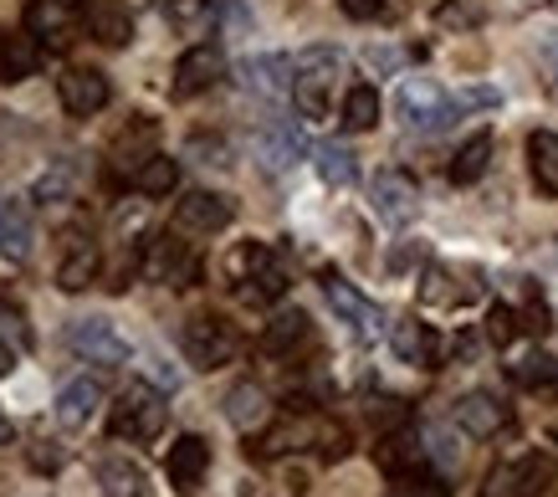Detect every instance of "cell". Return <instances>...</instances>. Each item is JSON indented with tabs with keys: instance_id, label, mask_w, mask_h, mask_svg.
I'll list each match as a JSON object with an SVG mask.
<instances>
[{
	"instance_id": "32",
	"label": "cell",
	"mask_w": 558,
	"mask_h": 497,
	"mask_svg": "<svg viewBox=\"0 0 558 497\" xmlns=\"http://www.w3.org/2000/svg\"><path fill=\"white\" fill-rule=\"evenodd\" d=\"M32 221H26V210L11 206V201H0V257L5 262H26L32 257Z\"/></svg>"
},
{
	"instance_id": "10",
	"label": "cell",
	"mask_w": 558,
	"mask_h": 497,
	"mask_svg": "<svg viewBox=\"0 0 558 497\" xmlns=\"http://www.w3.org/2000/svg\"><path fill=\"white\" fill-rule=\"evenodd\" d=\"M205 472H210V441H205V436H195V431L174 436L170 451H165V477H170L174 493L190 497L205 482Z\"/></svg>"
},
{
	"instance_id": "2",
	"label": "cell",
	"mask_w": 558,
	"mask_h": 497,
	"mask_svg": "<svg viewBox=\"0 0 558 497\" xmlns=\"http://www.w3.org/2000/svg\"><path fill=\"white\" fill-rule=\"evenodd\" d=\"M165 415H170L165 390L149 385V379H134V385L113 400V411H108V436H113V441H129V446H144L165 431Z\"/></svg>"
},
{
	"instance_id": "12",
	"label": "cell",
	"mask_w": 558,
	"mask_h": 497,
	"mask_svg": "<svg viewBox=\"0 0 558 497\" xmlns=\"http://www.w3.org/2000/svg\"><path fill=\"white\" fill-rule=\"evenodd\" d=\"M26 32L47 52H68L72 32H77V0H32L26 5Z\"/></svg>"
},
{
	"instance_id": "51",
	"label": "cell",
	"mask_w": 558,
	"mask_h": 497,
	"mask_svg": "<svg viewBox=\"0 0 558 497\" xmlns=\"http://www.w3.org/2000/svg\"><path fill=\"white\" fill-rule=\"evenodd\" d=\"M0 41H5V36H0Z\"/></svg>"
},
{
	"instance_id": "8",
	"label": "cell",
	"mask_w": 558,
	"mask_h": 497,
	"mask_svg": "<svg viewBox=\"0 0 558 497\" xmlns=\"http://www.w3.org/2000/svg\"><path fill=\"white\" fill-rule=\"evenodd\" d=\"M323 298H328V308L339 313L359 339H379V334H385V313H379V303H369V298H364L354 282H343L339 272L323 277Z\"/></svg>"
},
{
	"instance_id": "6",
	"label": "cell",
	"mask_w": 558,
	"mask_h": 497,
	"mask_svg": "<svg viewBox=\"0 0 558 497\" xmlns=\"http://www.w3.org/2000/svg\"><path fill=\"white\" fill-rule=\"evenodd\" d=\"M138 267H144L149 282H165V288H190L201 277V262L190 252V241H180V237H154Z\"/></svg>"
},
{
	"instance_id": "46",
	"label": "cell",
	"mask_w": 558,
	"mask_h": 497,
	"mask_svg": "<svg viewBox=\"0 0 558 497\" xmlns=\"http://www.w3.org/2000/svg\"><path fill=\"white\" fill-rule=\"evenodd\" d=\"M497 104H502V93H497V87H461L457 93L461 113H472V108H497Z\"/></svg>"
},
{
	"instance_id": "21",
	"label": "cell",
	"mask_w": 558,
	"mask_h": 497,
	"mask_svg": "<svg viewBox=\"0 0 558 497\" xmlns=\"http://www.w3.org/2000/svg\"><path fill=\"white\" fill-rule=\"evenodd\" d=\"M102 405V385L98 379H72V385H62V395H57V421L68 431H83L93 415H98Z\"/></svg>"
},
{
	"instance_id": "25",
	"label": "cell",
	"mask_w": 558,
	"mask_h": 497,
	"mask_svg": "<svg viewBox=\"0 0 558 497\" xmlns=\"http://www.w3.org/2000/svg\"><path fill=\"white\" fill-rule=\"evenodd\" d=\"M98 487H102V497H149L144 466L129 462V457H108V462H98Z\"/></svg>"
},
{
	"instance_id": "9",
	"label": "cell",
	"mask_w": 558,
	"mask_h": 497,
	"mask_svg": "<svg viewBox=\"0 0 558 497\" xmlns=\"http://www.w3.org/2000/svg\"><path fill=\"white\" fill-rule=\"evenodd\" d=\"M226 77V52H220L216 41H195L190 52H180V62H174V83L170 93L174 98H201V93H210V87Z\"/></svg>"
},
{
	"instance_id": "50",
	"label": "cell",
	"mask_w": 558,
	"mask_h": 497,
	"mask_svg": "<svg viewBox=\"0 0 558 497\" xmlns=\"http://www.w3.org/2000/svg\"><path fill=\"white\" fill-rule=\"evenodd\" d=\"M548 390H554V395H558V369H554V385H548Z\"/></svg>"
},
{
	"instance_id": "45",
	"label": "cell",
	"mask_w": 558,
	"mask_h": 497,
	"mask_svg": "<svg viewBox=\"0 0 558 497\" xmlns=\"http://www.w3.org/2000/svg\"><path fill=\"white\" fill-rule=\"evenodd\" d=\"M364 68H369L374 77H395V72L405 68V52H395V47H369V52H364Z\"/></svg>"
},
{
	"instance_id": "28",
	"label": "cell",
	"mask_w": 558,
	"mask_h": 497,
	"mask_svg": "<svg viewBox=\"0 0 558 497\" xmlns=\"http://www.w3.org/2000/svg\"><path fill=\"white\" fill-rule=\"evenodd\" d=\"M527 170H533V185L558 201V134H548V129L527 134Z\"/></svg>"
},
{
	"instance_id": "17",
	"label": "cell",
	"mask_w": 558,
	"mask_h": 497,
	"mask_svg": "<svg viewBox=\"0 0 558 497\" xmlns=\"http://www.w3.org/2000/svg\"><path fill=\"white\" fill-rule=\"evenodd\" d=\"M543 482H548V457H518L487 477V497H538Z\"/></svg>"
},
{
	"instance_id": "13",
	"label": "cell",
	"mask_w": 558,
	"mask_h": 497,
	"mask_svg": "<svg viewBox=\"0 0 558 497\" xmlns=\"http://www.w3.org/2000/svg\"><path fill=\"white\" fill-rule=\"evenodd\" d=\"M57 93H62V108H68L72 119H93L113 98V87H108V77L98 68H68L57 77Z\"/></svg>"
},
{
	"instance_id": "49",
	"label": "cell",
	"mask_w": 558,
	"mask_h": 497,
	"mask_svg": "<svg viewBox=\"0 0 558 497\" xmlns=\"http://www.w3.org/2000/svg\"><path fill=\"white\" fill-rule=\"evenodd\" d=\"M11 436H16V431H11V421H0V446H11Z\"/></svg>"
},
{
	"instance_id": "4",
	"label": "cell",
	"mask_w": 558,
	"mask_h": 497,
	"mask_svg": "<svg viewBox=\"0 0 558 497\" xmlns=\"http://www.w3.org/2000/svg\"><path fill=\"white\" fill-rule=\"evenodd\" d=\"M180 349H185V360L195 364V369H220V364L236 360L241 349V334L226 318H190L185 334H180Z\"/></svg>"
},
{
	"instance_id": "26",
	"label": "cell",
	"mask_w": 558,
	"mask_h": 497,
	"mask_svg": "<svg viewBox=\"0 0 558 497\" xmlns=\"http://www.w3.org/2000/svg\"><path fill=\"white\" fill-rule=\"evenodd\" d=\"M472 298H476V282H461L457 288V272H451V267H425L421 303H430V308H461V303H472Z\"/></svg>"
},
{
	"instance_id": "35",
	"label": "cell",
	"mask_w": 558,
	"mask_h": 497,
	"mask_svg": "<svg viewBox=\"0 0 558 497\" xmlns=\"http://www.w3.org/2000/svg\"><path fill=\"white\" fill-rule=\"evenodd\" d=\"M134 190L138 195H149V201H165V195L180 190V165H174L170 155H154L149 165L134 174Z\"/></svg>"
},
{
	"instance_id": "41",
	"label": "cell",
	"mask_w": 558,
	"mask_h": 497,
	"mask_svg": "<svg viewBox=\"0 0 558 497\" xmlns=\"http://www.w3.org/2000/svg\"><path fill=\"white\" fill-rule=\"evenodd\" d=\"M425 457L440 466V472H451V466L461 462V451H457V441H451V431H425Z\"/></svg>"
},
{
	"instance_id": "1",
	"label": "cell",
	"mask_w": 558,
	"mask_h": 497,
	"mask_svg": "<svg viewBox=\"0 0 558 497\" xmlns=\"http://www.w3.org/2000/svg\"><path fill=\"white\" fill-rule=\"evenodd\" d=\"M339 77H343L339 47H303L292 57V104L303 108V119H328Z\"/></svg>"
},
{
	"instance_id": "24",
	"label": "cell",
	"mask_w": 558,
	"mask_h": 497,
	"mask_svg": "<svg viewBox=\"0 0 558 497\" xmlns=\"http://www.w3.org/2000/svg\"><path fill=\"white\" fill-rule=\"evenodd\" d=\"M154 123H144L138 119L134 129H123L119 134V144H113V174H129V185H134V174L144 170V165H149L154 159Z\"/></svg>"
},
{
	"instance_id": "23",
	"label": "cell",
	"mask_w": 558,
	"mask_h": 497,
	"mask_svg": "<svg viewBox=\"0 0 558 497\" xmlns=\"http://www.w3.org/2000/svg\"><path fill=\"white\" fill-rule=\"evenodd\" d=\"M256 155H262V165H267L271 174H282L303 159V134H298L292 123H271V129L256 134Z\"/></svg>"
},
{
	"instance_id": "48",
	"label": "cell",
	"mask_w": 558,
	"mask_h": 497,
	"mask_svg": "<svg viewBox=\"0 0 558 497\" xmlns=\"http://www.w3.org/2000/svg\"><path fill=\"white\" fill-rule=\"evenodd\" d=\"M11 369H16V349H11V343L0 339V379L11 375Z\"/></svg>"
},
{
	"instance_id": "34",
	"label": "cell",
	"mask_w": 558,
	"mask_h": 497,
	"mask_svg": "<svg viewBox=\"0 0 558 497\" xmlns=\"http://www.w3.org/2000/svg\"><path fill=\"white\" fill-rule=\"evenodd\" d=\"M307 441H323V431L313 426V421H282V426H271V431H262V457H282V451H298V446H307Z\"/></svg>"
},
{
	"instance_id": "29",
	"label": "cell",
	"mask_w": 558,
	"mask_h": 497,
	"mask_svg": "<svg viewBox=\"0 0 558 497\" xmlns=\"http://www.w3.org/2000/svg\"><path fill=\"white\" fill-rule=\"evenodd\" d=\"M313 165H318L323 185H333V190H349L359 180V155L349 149V144H333V138L313 149Z\"/></svg>"
},
{
	"instance_id": "19",
	"label": "cell",
	"mask_w": 558,
	"mask_h": 497,
	"mask_svg": "<svg viewBox=\"0 0 558 497\" xmlns=\"http://www.w3.org/2000/svg\"><path fill=\"white\" fill-rule=\"evenodd\" d=\"M83 21H87V36L102 41V47H129L134 41V16H129V5H119V0H93L83 11Z\"/></svg>"
},
{
	"instance_id": "22",
	"label": "cell",
	"mask_w": 558,
	"mask_h": 497,
	"mask_svg": "<svg viewBox=\"0 0 558 497\" xmlns=\"http://www.w3.org/2000/svg\"><path fill=\"white\" fill-rule=\"evenodd\" d=\"M226 421L236 431H262L271 421V400L262 385H252V379H241V385H231V395H226Z\"/></svg>"
},
{
	"instance_id": "16",
	"label": "cell",
	"mask_w": 558,
	"mask_h": 497,
	"mask_svg": "<svg viewBox=\"0 0 558 497\" xmlns=\"http://www.w3.org/2000/svg\"><path fill=\"white\" fill-rule=\"evenodd\" d=\"M389 349H395L405 364H421V369H436V360H440V339L430 334V324L415 318V313L389 324Z\"/></svg>"
},
{
	"instance_id": "37",
	"label": "cell",
	"mask_w": 558,
	"mask_h": 497,
	"mask_svg": "<svg viewBox=\"0 0 558 497\" xmlns=\"http://www.w3.org/2000/svg\"><path fill=\"white\" fill-rule=\"evenodd\" d=\"M241 303H277V298H282V292H288V272H282V267H277V262H271L267 272H256V277H246V282H241Z\"/></svg>"
},
{
	"instance_id": "40",
	"label": "cell",
	"mask_w": 558,
	"mask_h": 497,
	"mask_svg": "<svg viewBox=\"0 0 558 497\" xmlns=\"http://www.w3.org/2000/svg\"><path fill=\"white\" fill-rule=\"evenodd\" d=\"M271 246H262V241H246V246H236V252H231V277H236V282H246V277H256V272H267L271 267Z\"/></svg>"
},
{
	"instance_id": "30",
	"label": "cell",
	"mask_w": 558,
	"mask_h": 497,
	"mask_svg": "<svg viewBox=\"0 0 558 497\" xmlns=\"http://www.w3.org/2000/svg\"><path fill=\"white\" fill-rule=\"evenodd\" d=\"M487 165H492V134L487 129H476L466 144L457 149V159H451V185H476L482 174H487Z\"/></svg>"
},
{
	"instance_id": "18",
	"label": "cell",
	"mask_w": 558,
	"mask_h": 497,
	"mask_svg": "<svg viewBox=\"0 0 558 497\" xmlns=\"http://www.w3.org/2000/svg\"><path fill=\"white\" fill-rule=\"evenodd\" d=\"M374 462H379V472H385L389 482L400 477H415V472H425V441H415L410 431H389L385 441H379V451H374Z\"/></svg>"
},
{
	"instance_id": "20",
	"label": "cell",
	"mask_w": 558,
	"mask_h": 497,
	"mask_svg": "<svg viewBox=\"0 0 558 497\" xmlns=\"http://www.w3.org/2000/svg\"><path fill=\"white\" fill-rule=\"evenodd\" d=\"M77 180H83V165H77V155H57L47 170L36 174L32 201H36V206H62V201H72Z\"/></svg>"
},
{
	"instance_id": "15",
	"label": "cell",
	"mask_w": 558,
	"mask_h": 497,
	"mask_svg": "<svg viewBox=\"0 0 558 497\" xmlns=\"http://www.w3.org/2000/svg\"><path fill=\"white\" fill-rule=\"evenodd\" d=\"M241 83H246V93H256V98L282 104V98H292V57H282V52L246 57V62H241Z\"/></svg>"
},
{
	"instance_id": "5",
	"label": "cell",
	"mask_w": 558,
	"mask_h": 497,
	"mask_svg": "<svg viewBox=\"0 0 558 497\" xmlns=\"http://www.w3.org/2000/svg\"><path fill=\"white\" fill-rule=\"evenodd\" d=\"M68 349L87 364H129V339L108 318H72Z\"/></svg>"
},
{
	"instance_id": "44",
	"label": "cell",
	"mask_w": 558,
	"mask_h": 497,
	"mask_svg": "<svg viewBox=\"0 0 558 497\" xmlns=\"http://www.w3.org/2000/svg\"><path fill=\"white\" fill-rule=\"evenodd\" d=\"M395 497H451V493H446V482H440V477H425V472H415V477H400V482H395Z\"/></svg>"
},
{
	"instance_id": "31",
	"label": "cell",
	"mask_w": 558,
	"mask_h": 497,
	"mask_svg": "<svg viewBox=\"0 0 558 497\" xmlns=\"http://www.w3.org/2000/svg\"><path fill=\"white\" fill-rule=\"evenodd\" d=\"M307 334H313V324H307V313L303 308H288V313H277L267 324V334H262V349L267 354H292V349H303Z\"/></svg>"
},
{
	"instance_id": "43",
	"label": "cell",
	"mask_w": 558,
	"mask_h": 497,
	"mask_svg": "<svg viewBox=\"0 0 558 497\" xmlns=\"http://www.w3.org/2000/svg\"><path fill=\"white\" fill-rule=\"evenodd\" d=\"M349 21H395V0H339Z\"/></svg>"
},
{
	"instance_id": "14",
	"label": "cell",
	"mask_w": 558,
	"mask_h": 497,
	"mask_svg": "<svg viewBox=\"0 0 558 497\" xmlns=\"http://www.w3.org/2000/svg\"><path fill=\"white\" fill-rule=\"evenodd\" d=\"M451 421H457L472 441H487V436H497V431L508 426V405L487 390H466L457 405H451Z\"/></svg>"
},
{
	"instance_id": "47",
	"label": "cell",
	"mask_w": 558,
	"mask_h": 497,
	"mask_svg": "<svg viewBox=\"0 0 558 497\" xmlns=\"http://www.w3.org/2000/svg\"><path fill=\"white\" fill-rule=\"evenodd\" d=\"M538 57H543V68H548V77L558 83V36H548V41H543Z\"/></svg>"
},
{
	"instance_id": "38",
	"label": "cell",
	"mask_w": 558,
	"mask_h": 497,
	"mask_svg": "<svg viewBox=\"0 0 558 497\" xmlns=\"http://www.w3.org/2000/svg\"><path fill=\"white\" fill-rule=\"evenodd\" d=\"M554 369H558L554 354H543V349H533L527 360L512 364V379H518V385H527V390H548V385H554Z\"/></svg>"
},
{
	"instance_id": "39",
	"label": "cell",
	"mask_w": 558,
	"mask_h": 497,
	"mask_svg": "<svg viewBox=\"0 0 558 497\" xmlns=\"http://www.w3.org/2000/svg\"><path fill=\"white\" fill-rule=\"evenodd\" d=\"M523 313L512 308V303H492L487 308V339L497 343V349H508L512 339H518V334H523Z\"/></svg>"
},
{
	"instance_id": "3",
	"label": "cell",
	"mask_w": 558,
	"mask_h": 497,
	"mask_svg": "<svg viewBox=\"0 0 558 497\" xmlns=\"http://www.w3.org/2000/svg\"><path fill=\"white\" fill-rule=\"evenodd\" d=\"M395 113H400V123L410 134H446L461 119L457 98L440 83H430V77H405L400 93H395Z\"/></svg>"
},
{
	"instance_id": "27",
	"label": "cell",
	"mask_w": 558,
	"mask_h": 497,
	"mask_svg": "<svg viewBox=\"0 0 558 497\" xmlns=\"http://www.w3.org/2000/svg\"><path fill=\"white\" fill-rule=\"evenodd\" d=\"M36 62H41V41L32 32H16L0 41V83H21V77H32Z\"/></svg>"
},
{
	"instance_id": "33",
	"label": "cell",
	"mask_w": 558,
	"mask_h": 497,
	"mask_svg": "<svg viewBox=\"0 0 558 497\" xmlns=\"http://www.w3.org/2000/svg\"><path fill=\"white\" fill-rule=\"evenodd\" d=\"M339 123L349 134H369L374 123H379V93L369 83H354L343 93V108H339Z\"/></svg>"
},
{
	"instance_id": "42",
	"label": "cell",
	"mask_w": 558,
	"mask_h": 497,
	"mask_svg": "<svg viewBox=\"0 0 558 497\" xmlns=\"http://www.w3.org/2000/svg\"><path fill=\"white\" fill-rule=\"evenodd\" d=\"M436 21L440 26H482V5L476 0H440Z\"/></svg>"
},
{
	"instance_id": "11",
	"label": "cell",
	"mask_w": 558,
	"mask_h": 497,
	"mask_svg": "<svg viewBox=\"0 0 558 497\" xmlns=\"http://www.w3.org/2000/svg\"><path fill=\"white\" fill-rule=\"evenodd\" d=\"M231 221H236V206L210 190H195L174 206V231H185V237H220Z\"/></svg>"
},
{
	"instance_id": "7",
	"label": "cell",
	"mask_w": 558,
	"mask_h": 497,
	"mask_svg": "<svg viewBox=\"0 0 558 497\" xmlns=\"http://www.w3.org/2000/svg\"><path fill=\"white\" fill-rule=\"evenodd\" d=\"M369 206L385 226H410L421 210V185L405 170H379L369 185Z\"/></svg>"
},
{
	"instance_id": "36",
	"label": "cell",
	"mask_w": 558,
	"mask_h": 497,
	"mask_svg": "<svg viewBox=\"0 0 558 497\" xmlns=\"http://www.w3.org/2000/svg\"><path fill=\"white\" fill-rule=\"evenodd\" d=\"M93 277H98V252H93L87 241H77L68 257H62V267H57V288H62V292H83Z\"/></svg>"
}]
</instances>
